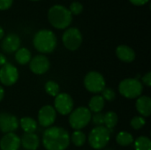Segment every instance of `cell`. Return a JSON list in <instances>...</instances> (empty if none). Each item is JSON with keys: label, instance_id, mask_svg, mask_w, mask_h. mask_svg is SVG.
<instances>
[{"label": "cell", "instance_id": "20", "mask_svg": "<svg viewBox=\"0 0 151 150\" xmlns=\"http://www.w3.org/2000/svg\"><path fill=\"white\" fill-rule=\"evenodd\" d=\"M19 126L24 133H35L37 130V121L29 117H24L19 120Z\"/></svg>", "mask_w": 151, "mask_h": 150}, {"label": "cell", "instance_id": "24", "mask_svg": "<svg viewBox=\"0 0 151 150\" xmlns=\"http://www.w3.org/2000/svg\"><path fill=\"white\" fill-rule=\"evenodd\" d=\"M70 141L76 147H82L87 141V136L81 130H74L70 135Z\"/></svg>", "mask_w": 151, "mask_h": 150}, {"label": "cell", "instance_id": "1", "mask_svg": "<svg viewBox=\"0 0 151 150\" xmlns=\"http://www.w3.org/2000/svg\"><path fill=\"white\" fill-rule=\"evenodd\" d=\"M42 142L47 150H65L71 142L70 134L61 126H50L44 131Z\"/></svg>", "mask_w": 151, "mask_h": 150}, {"label": "cell", "instance_id": "23", "mask_svg": "<svg viewBox=\"0 0 151 150\" xmlns=\"http://www.w3.org/2000/svg\"><path fill=\"white\" fill-rule=\"evenodd\" d=\"M118 121H119V118L116 112L114 111H108L106 113H104V126L109 129L111 131V133H112L114 127L118 125Z\"/></svg>", "mask_w": 151, "mask_h": 150}, {"label": "cell", "instance_id": "13", "mask_svg": "<svg viewBox=\"0 0 151 150\" xmlns=\"http://www.w3.org/2000/svg\"><path fill=\"white\" fill-rule=\"evenodd\" d=\"M19 127V119L16 116L8 113H0V132L3 133H13Z\"/></svg>", "mask_w": 151, "mask_h": 150}, {"label": "cell", "instance_id": "37", "mask_svg": "<svg viewBox=\"0 0 151 150\" xmlns=\"http://www.w3.org/2000/svg\"><path fill=\"white\" fill-rule=\"evenodd\" d=\"M106 150H112L111 149H106Z\"/></svg>", "mask_w": 151, "mask_h": 150}, {"label": "cell", "instance_id": "34", "mask_svg": "<svg viewBox=\"0 0 151 150\" xmlns=\"http://www.w3.org/2000/svg\"><path fill=\"white\" fill-rule=\"evenodd\" d=\"M7 63V59H6V57L3 54V53H0V67L3 66L4 64Z\"/></svg>", "mask_w": 151, "mask_h": 150}, {"label": "cell", "instance_id": "35", "mask_svg": "<svg viewBox=\"0 0 151 150\" xmlns=\"http://www.w3.org/2000/svg\"><path fill=\"white\" fill-rule=\"evenodd\" d=\"M4 89L3 88L2 86H0V102L4 99Z\"/></svg>", "mask_w": 151, "mask_h": 150}, {"label": "cell", "instance_id": "12", "mask_svg": "<svg viewBox=\"0 0 151 150\" xmlns=\"http://www.w3.org/2000/svg\"><path fill=\"white\" fill-rule=\"evenodd\" d=\"M50 67V62L49 58L44 55H36L31 58L29 62V69L30 71L36 74L42 75L46 73Z\"/></svg>", "mask_w": 151, "mask_h": 150}, {"label": "cell", "instance_id": "28", "mask_svg": "<svg viewBox=\"0 0 151 150\" xmlns=\"http://www.w3.org/2000/svg\"><path fill=\"white\" fill-rule=\"evenodd\" d=\"M101 93H102V97L104 98V101L112 102L116 98V93L111 88H105Z\"/></svg>", "mask_w": 151, "mask_h": 150}, {"label": "cell", "instance_id": "18", "mask_svg": "<svg viewBox=\"0 0 151 150\" xmlns=\"http://www.w3.org/2000/svg\"><path fill=\"white\" fill-rule=\"evenodd\" d=\"M116 55L119 60L125 63H132L135 59L134 50L127 45H119L116 49Z\"/></svg>", "mask_w": 151, "mask_h": 150}, {"label": "cell", "instance_id": "29", "mask_svg": "<svg viewBox=\"0 0 151 150\" xmlns=\"http://www.w3.org/2000/svg\"><path fill=\"white\" fill-rule=\"evenodd\" d=\"M91 121L96 126H104V113H102V112L94 113L92 115V117H91Z\"/></svg>", "mask_w": 151, "mask_h": 150}, {"label": "cell", "instance_id": "15", "mask_svg": "<svg viewBox=\"0 0 151 150\" xmlns=\"http://www.w3.org/2000/svg\"><path fill=\"white\" fill-rule=\"evenodd\" d=\"M20 146V138L14 133H5L0 140L1 150H19Z\"/></svg>", "mask_w": 151, "mask_h": 150}, {"label": "cell", "instance_id": "30", "mask_svg": "<svg viewBox=\"0 0 151 150\" xmlns=\"http://www.w3.org/2000/svg\"><path fill=\"white\" fill-rule=\"evenodd\" d=\"M69 11L71 12V14L73 15H78L80 13L82 12V10H83V6L82 4L80 3V2H73L71 4H70V7H69Z\"/></svg>", "mask_w": 151, "mask_h": 150}, {"label": "cell", "instance_id": "14", "mask_svg": "<svg viewBox=\"0 0 151 150\" xmlns=\"http://www.w3.org/2000/svg\"><path fill=\"white\" fill-rule=\"evenodd\" d=\"M20 38L16 34H9L3 38L1 42V49L5 53L16 52L20 47Z\"/></svg>", "mask_w": 151, "mask_h": 150}, {"label": "cell", "instance_id": "6", "mask_svg": "<svg viewBox=\"0 0 151 150\" xmlns=\"http://www.w3.org/2000/svg\"><path fill=\"white\" fill-rule=\"evenodd\" d=\"M92 113L88 107H78L69 114V125L74 130H81L85 128L91 121Z\"/></svg>", "mask_w": 151, "mask_h": 150}, {"label": "cell", "instance_id": "25", "mask_svg": "<svg viewBox=\"0 0 151 150\" xmlns=\"http://www.w3.org/2000/svg\"><path fill=\"white\" fill-rule=\"evenodd\" d=\"M135 150H151V141L147 136H140L134 141Z\"/></svg>", "mask_w": 151, "mask_h": 150}, {"label": "cell", "instance_id": "16", "mask_svg": "<svg viewBox=\"0 0 151 150\" xmlns=\"http://www.w3.org/2000/svg\"><path fill=\"white\" fill-rule=\"evenodd\" d=\"M20 145L26 150H37L40 146V138L35 133H24L20 137Z\"/></svg>", "mask_w": 151, "mask_h": 150}, {"label": "cell", "instance_id": "17", "mask_svg": "<svg viewBox=\"0 0 151 150\" xmlns=\"http://www.w3.org/2000/svg\"><path fill=\"white\" fill-rule=\"evenodd\" d=\"M135 107L139 114L143 117L147 118L150 117L151 114V99L150 96L147 95H141L137 98L135 103Z\"/></svg>", "mask_w": 151, "mask_h": 150}, {"label": "cell", "instance_id": "8", "mask_svg": "<svg viewBox=\"0 0 151 150\" xmlns=\"http://www.w3.org/2000/svg\"><path fill=\"white\" fill-rule=\"evenodd\" d=\"M62 41L67 50L74 51L77 50L82 43V34L78 28L70 27L64 32Z\"/></svg>", "mask_w": 151, "mask_h": 150}, {"label": "cell", "instance_id": "11", "mask_svg": "<svg viewBox=\"0 0 151 150\" xmlns=\"http://www.w3.org/2000/svg\"><path fill=\"white\" fill-rule=\"evenodd\" d=\"M38 123L41 126L48 128L52 126L57 118V111L50 104L42 106L38 111Z\"/></svg>", "mask_w": 151, "mask_h": 150}, {"label": "cell", "instance_id": "22", "mask_svg": "<svg viewBox=\"0 0 151 150\" xmlns=\"http://www.w3.org/2000/svg\"><path fill=\"white\" fill-rule=\"evenodd\" d=\"M116 141L119 146L127 147L134 143V136L132 135V133L126 132V131H121L117 134Z\"/></svg>", "mask_w": 151, "mask_h": 150}, {"label": "cell", "instance_id": "2", "mask_svg": "<svg viewBox=\"0 0 151 150\" xmlns=\"http://www.w3.org/2000/svg\"><path fill=\"white\" fill-rule=\"evenodd\" d=\"M57 36L49 29H41L34 36L33 44L36 50L42 54L51 53L57 47Z\"/></svg>", "mask_w": 151, "mask_h": 150}, {"label": "cell", "instance_id": "10", "mask_svg": "<svg viewBox=\"0 0 151 150\" xmlns=\"http://www.w3.org/2000/svg\"><path fill=\"white\" fill-rule=\"evenodd\" d=\"M19 79V71L15 65L6 63L0 67V82L2 85L10 87L14 85Z\"/></svg>", "mask_w": 151, "mask_h": 150}, {"label": "cell", "instance_id": "5", "mask_svg": "<svg viewBox=\"0 0 151 150\" xmlns=\"http://www.w3.org/2000/svg\"><path fill=\"white\" fill-rule=\"evenodd\" d=\"M143 85L135 78H127L120 81L119 85V92L121 95L127 99H137L142 95Z\"/></svg>", "mask_w": 151, "mask_h": 150}, {"label": "cell", "instance_id": "4", "mask_svg": "<svg viewBox=\"0 0 151 150\" xmlns=\"http://www.w3.org/2000/svg\"><path fill=\"white\" fill-rule=\"evenodd\" d=\"M111 131L104 126H99L93 128L88 137L90 147L94 149H104L111 140Z\"/></svg>", "mask_w": 151, "mask_h": 150}, {"label": "cell", "instance_id": "19", "mask_svg": "<svg viewBox=\"0 0 151 150\" xmlns=\"http://www.w3.org/2000/svg\"><path fill=\"white\" fill-rule=\"evenodd\" d=\"M104 106H105V101L104 100L102 95H96L89 100L88 109L90 111V112L98 113V112H102Z\"/></svg>", "mask_w": 151, "mask_h": 150}, {"label": "cell", "instance_id": "31", "mask_svg": "<svg viewBox=\"0 0 151 150\" xmlns=\"http://www.w3.org/2000/svg\"><path fill=\"white\" fill-rule=\"evenodd\" d=\"M142 84L145 85L146 87L150 88L151 86V72H148L142 78Z\"/></svg>", "mask_w": 151, "mask_h": 150}, {"label": "cell", "instance_id": "3", "mask_svg": "<svg viewBox=\"0 0 151 150\" xmlns=\"http://www.w3.org/2000/svg\"><path fill=\"white\" fill-rule=\"evenodd\" d=\"M48 19L55 28L65 29L72 23L73 15L66 7L61 4H55L48 11Z\"/></svg>", "mask_w": 151, "mask_h": 150}, {"label": "cell", "instance_id": "27", "mask_svg": "<svg viewBox=\"0 0 151 150\" xmlns=\"http://www.w3.org/2000/svg\"><path fill=\"white\" fill-rule=\"evenodd\" d=\"M130 125H131L133 129H134V130H141L146 125L145 118H143L142 116H135V117H134L131 119Z\"/></svg>", "mask_w": 151, "mask_h": 150}, {"label": "cell", "instance_id": "7", "mask_svg": "<svg viewBox=\"0 0 151 150\" xmlns=\"http://www.w3.org/2000/svg\"><path fill=\"white\" fill-rule=\"evenodd\" d=\"M105 86L106 82L104 77L96 71L88 72L84 78V87L92 94L101 93L105 88Z\"/></svg>", "mask_w": 151, "mask_h": 150}, {"label": "cell", "instance_id": "33", "mask_svg": "<svg viewBox=\"0 0 151 150\" xmlns=\"http://www.w3.org/2000/svg\"><path fill=\"white\" fill-rule=\"evenodd\" d=\"M129 1H130L133 4L140 6V5H143V4H147L150 0H129Z\"/></svg>", "mask_w": 151, "mask_h": 150}, {"label": "cell", "instance_id": "38", "mask_svg": "<svg viewBox=\"0 0 151 150\" xmlns=\"http://www.w3.org/2000/svg\"><path fill=\"white\" fill-rule=\"evenodd\" d=\"M31 1H38V0H31Z\"/></svg>", "mask_w": 151, "mask_h": 150}, {"label": "cell", "instance_id": "26", "mask_svg": "<svg viewBox=\"0 0 151 150\" xmlns=\"http://www.w3.org/2000/svg\"><path fill=\"white\" fill-rule=\"evenodd\" d=\"M44 89L46 91V93L50 95V96H54L56 97L59 93H60V88L59 85L54 81V80H49L45 83L44 85Z\"/></svg>", "mask_w": 151, "mask_h": 150}, {"label": "cell", "instance_id": "32", "mask_svg": "<svg viewBox=\"0 0 151 150\" xmlns=\"http://www.w3.org/2000/svg\"><path fill=\"white\" fill-rule=\"evenodd\" d=\"M13 0H0V10H7L12 4Z\"/></svg>", "mask_w": 151, "mask_h": 150}, {"label": "cell", "instance_id": "21", "mask_svg": "<svg viewBox=\"0 0 151 150\" xmlns=\"http://www.w3.org/2000/svg\"><path fill=\"white\" fill-rule=\"evenodd\" d=\"M32 58V54L30 50L27 48H19L15 52V60L20 65H25L29 64Z\"/></svg>", "mask_w": 151, "mask_h": 150}, {"label": "cell", "instance_id": "36", "mask_svg": "<svg viewBox=\"0 0 151 150\" xmlns=\"http://www.w3.org/2000/svg\"><path fill=\"white\" fill-rule=\"evenodd\" d=\"M4 36V29H3V27H0V40L1 39H3V37Z\"/></svg>", "mask_w": 151, "mask_h": 150}, {"label": "cell", "instance_id": "9", "mask_svg": "<svg viewBox=\"0 0 151 150\" xmlns=\"http://www.w3.org/2000/svg\"><path fill=\"white\" fill-rule=\"evenodd\" d=\"M54 109L62 116L69 115L73 110V100L66 93H59L54 100Z\"/></svg>", "mask_w": 151, "mask_h": 150}]
</instances>
